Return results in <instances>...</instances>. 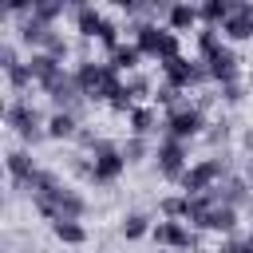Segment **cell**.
Masks as SVG:
<instances>
[{
    "mask_svg": "<svg viewBox=\"0 0 253 253\" xmlns=\"http://www.w3.org/2000/svg\"><path fill=\"white\" fill-rule=\"evenodd\" d=\"M75 75V83H79V91L87 95V99H115L119 91H123V71H115L111 63H95V59H79V67L71 71Z\"/></svg>",
    "mask_w": 253,
    "mask_h": 253,
    "instance_id": "obj_1",
    "label": "cell"
},
{
    "mask_svg": "<svg viewBox=\"0 0 253 253\" xmlns=\"http://www.w3.org/2000/svg\"><path fill=\"white\" fill-rule=\"evenodd\" d=\"M126 32L134 36V47H138L142 55H154L158 63L182 55V43H178V36H174L170 28H158V24H150V20H138V24H130Z\"/></svg>",
    "mask_w": 253,
    "mask_h": 253,
    "instance_id": "obj_2",
    "label": "cell"
},
{
    "mask_svg": "<svg viewBox=\"0 0 253 253\" xmlns=\"http://www.w3.org/2000/svg\"><path fill=\"white\" fill-rule=\"evenodd\" d=\"M4 123H8L24 142H40V138L47 134V119L32 107V99H16V103H8V107H4Z\"/></svg>",
    "mask_w": 253,
    "mask_h": 253,
    "instance_id": "obj_3",
    "label": "cell"
},
{
    "mask_svg": "<svg viewBox=\"0 0 253 253\" xmlns=\"http://www.w3.org/2000/svg\"><path fill=\"white\" fill-rule=\"evenodd\" d=\"M162 130H166V138L190 142V138L206 134V115H202V107H198V103H182V107L166 111V119H162Z\"/></svg>",
    "mask_w": 253,
    "mask_h": 253,
    "instance_id": "obj_4",
    "label": "cell"
},
{
    "mask_svg": "<svg viewBox=\"0 0 253 253\" xmlns=\"http://www.w3.org/2000/svg\"><path fill=\"white\" fill-rule=\"evenodd\" d=\"M123 170H126L123 146H115L111 138H99V146L91 150V182H99V186H111V182H115Z\"/></svg>",
    "mask_w": 253,
    "mask_h": 253,
    "instance_id": "obj_5",
    "label": "cell"
},
{
    "mask_svg": "<svg viewBox=\"0 0 253 253\" xmlns=\"http://www.w3.org/2000/svg\"><path fill=\"white\" fill-rule=\"evenodd\" d=\"M221 178H229V162L225 158H202L182 174V190L186 194H210Z\"/></svg>",
    "mask_w": 253,
    "mask_h": 253,
    "instance_id": "obj_6",
    "label": "cell"
},
{
    "mask_svg": "<svg viewBox=\"0 0 253 253\" xmlns=\"http://www.w3.org/2000/svg\"><path fill=\"white\" fill-rule=\"evenodd\" d=\"M158 67H162V75H166V87H178V91L198 87V83L210 79V67H206L202 59H186V55L166 59V63H158Z\"/></svg>",
    "mask_w": 253,
    "mask_h": 253,
    "instance_id": "obj_7",
    "label": "cell"
},
{
    "mask_svg": "<svg viewBox=\"0 0 253 253\" xmlns=\"http://www.w3.org/2000/svg\"><path fill=\"white\" fill-rule=\"evenodd\" d=\"M154 158H158V174H166L174 182H182V174L190 170L186 166V142H178V138H162L158 150H154Z\"/></svg>",
    "mask_w": 253,
    "mask_h": 253,
    "instance_id": "obj_8",
    "label": "cell"
},
{
    "mask_svg": "<svg viewBox=\"0 0 253 253\" xmlns=\"http://www.w3.org/2000/svg\"><path fill=\"white\" fill-rule=\"evenodd\" d=\"M150 237L158 241V249H170V253H178V249H194V233L182 225V221H154V229H150Z\"/></svg>",
    "mask_w": 253,
    "mask_h": 253,
    "instance_id": "obj_9",
    "label": "cell"
},
{
    "mask_svg": "<svg viewBox=\"0 0 253 253\" xmlns=\"http://www.w3.org/2000/svg\"><path fill=\"white\" fill-rule=\"evenodd\" d=\"M202 63L210 67V79H217L221 87L237 83V55H233V47H229V43H221L217 51H210Z\"/></svg>",
    "mask_w": 253,
    "mask_h": 253,
    "instance_id": "obj_10",
    "label": "cell"
},
{
    "mask_svg": "<svg viewBox=\"0 0 253 253\" xmlns=\"http://www.w3.org/2000/svg\"><path fill=\"white\" fill-rule=\"evenodd\" d=\"M24 63H28V71H32V79H36V83H43V91H47V87H51V83H55V79L63 75V67H59V59H51L47 51H32V55H28Z\"/></svg>",
    "mask_w": 253,
    "mask_h": 253,
    "instance_id": "obj_11",
    "label": "cell"
},
{
    "mask_svg": "<svg viewBox=\"0 0 253 253\" xmlns=\"http://www.w3.org/2000/svg\"><path fill=\"white\" fill-rule=\"evenodd\" d=\"M103 24H107V16H103L99 8H91V4H75V28H79L83 40H99Z\"/></svg>",
    "mask_w": 253,
    "mask_h": 253,
    "instance_id": "obj_12",
    "label": "cell"
},
{
    "mask_svg": "<svg viewBox=\"0 0 253 253\" xmlns=\"http://www.w3.org/2000/svg\"><path fill=\"white\" fill-rule=\"evenodd\" d=\"M51 36H55V28L43 24V20H36V16H24V20H20V40H24L28 47H47Z\"/></svg>",
    "mask_w": 253,
    "mask_h": 253,
    "instance_id": "obj_13",
    "label": "cell"
},
{
    "mask_svg": "<svg viewBox=\"0 0 253 253\" xmlns=\"http://www.w3.org/2000/svg\"><path fill=\"white\" fill-rule=\"evenodd\" d=\"M198 20H202V12H198L194 4H170V8H166V28H170L174 36H178V32H190Z\"/></svg>",
    "mask_w": 253,
    "mask_h": 253,
    "instance_id": "obj_14",
    "label": "cell"
},
{
    "mask_svg": "<svg viewBox=\"0 0 253 253\" xmlns=\"http://www.w3.org/2000/svg\"><path fill=\"white\" fill-rule=\"evenodd\" d=\"M221 36L229 40V43H241V40H253V20L241 12V4H233V16L221 24Z\"/></svg>",
    "mask_w": 253,
    "mask_h": 253,
    "instance_id": "obj_15",
    "label": "cell"
},
{
    "mask_svg": "<svg viewBox=\"0 0 253 253\" xmlns=\"http://www.w3.org/2000/svg\"><path fill=\"white\" fill-rule=\"evenodd\" d=\"M79 126H83V123H79L71 111H51V115H47V138H75Z\"/></svg>",
    "mask_w": 253,
    "mask_h": 253,
    "instance_id": "obj_16",
    "label": "cell"
},
{
    "mask_svg": "<svg viewBox=\"0 0 253 253\" xmlns=\"http://www.w3.org/2000/svg\"><path fill=\"white\" fill-rule=\"evenodd\" d=\"M36 170H40V166L32 162V154H28V150H12V154H8V174H12V182H16V186H28Z\"/></svg>",
    "mask_w": 253,
    "mask_h": 253,
    "instance_id": "obj_17",
    "label": "cell"
},
{
    "mask_svg": "<svg viewBox=\"0 0 253 253\" xmlns=\"http://www.w3.org/2000/svg\"><path fill=\"white\" fill-rule=\"evenodd\" d=\"M202 229L233 233V229H237V210H233V206H210V213H206V225H202Z\"/></svg>",
    "mask_w": 253,
    "mask_h": 253,
    "instance_id": "obj_18",
    "label": "cell"
},
{
    "mask_svg": "<svg viewBox=\"0 0 253 253\" xmlns=\"http://www.w3.org/2000/svg\"><path fill=\"white\" fill-rule=\"evenodd\" d=\"M138 59H142V51H138L134 43H119V47L111 51V59H107V63H111L115 71H134V67H138Z\"/></svg>",
    "mask_w": 253,
    "mask_h": 253,
    "instance_id": "obj_19",
    "label": "cell"
},
{
    "mask_svg": "<svg viewBox=\"0 0 253 253\" xmlns=\"http://www.w3.org/2000/svg\"><path fill=\"white\" fill-rule=\"evenodd\" d=\"M198 12H202V20H206V28H217V24H225V20L233 16V4H225V0H206Z\"/></svg>",
    "mask_w": 253,
    "mask_h": 253,
    "instance_id": "obj_20",
    "label": "cell"
},
{
    "mask_svg": "<svg viewBox=\"0 0 253 253\" xmlns=\"http://www.w3.org/2000/svg\"><path fill=\"white\" fill-rule=\"evenodd\" d=\"M154 126H158V115H154L150 107H134V111H130V134L146 138V134H150Z\"/></svg>",
    "mask_w": 253,
    "mask_h": 253,
    "instance_id": "obj_21",
    "label": "cell"
},
{
    "mask_svg": "<svg viewBox=\"0 0 253 253\" xmlns=\"http://www.w3.org/2000/svg\"><path fill=\"white\" fill-rule=\"evenodd\" d=\"M51 233L63 241V245H83L87 241V229L79 221H51Z\"/></svg>",
    "mask_w": 253,
    "mask_h": 253,
    "instance_id": "obj_22",
    "label": "cell"
},
{
    "mask_svg": "<svg viewBox=\"0 0 253 253\" xmlns=\"http://www.w3.org/2000/svg\"><path fill=\"white\" fill-rule=\"evenodd\" d=\"M150 229H154V225H150L146 213H126V217H123V237H126V241H138V237H146Z\"/></svg>",
    "mask_w": 253,
    "mask_h": 253,
    "instance_id": "obj_23",
    "label": "cell"
},
{
    "mask_svg": "<svg viewBox=\"0 0 253 253\" xmlns=\"http://www.w3.org/2000/svg\"><path fill=\"white\" fill-rule=\"evenodd\" d=\"M158 210H162L166 221H182V217H186V194H182V198H162Z\"/></svg>",
    "mask_w": 253,
    "mask_h": 253,
    "instance_id": "obj_24",
    "label": "cell"
},
{
    "mask_svg": "<svg viewBox=\"0 0 253 253\" xmlns=\"http://www.w3.org/2000/svg\"><path fill=\"white\" fill-rule=\"evenodd\" d=\"M32 16H36V20H43V24H51L55 16H63V4H51V0H32Z\"/></svg>",
    "mask_w": 253,
    "mask_h": 253,
    "instance_id": "obj_25",
    "label": "cell"
},
{
    "mask_svg": "<svg viewBox=\"0 0 253 253\" xmlns=\"http://www.w3.org/2000/svg\"><path fill=\"white\" fill-rule=\"evenodd\" d=\"M146 150H150V146H146V138H138V134H130V138L123 142V158H126V162H142Z\"/></svg>",
    "mask_w": 253,
    "mask_h": 253,
    "instance_id": "obj_26",
    "label": "cell"
},
{
    "mask_svg": "<svg viewBox=\"0 0 253 253\" xmlns=\"http://www.w3.org/2000/svg\"><path fill=\"white\" fill-rule=\"evenodd\" d=\"M8 83H12V91H28L36 79H32V71H28V63H20V67H12L8 71Z\"/></svg>",
    "mask_w": 253,
    "mask_h": 253,
    "instance_id": "obj_27",
    "label": "cell"
},
{
    "mask_svg": "<svg viewBox=\"0 0 253 253\" xmlns=\"http://www.w3.org/2000/svg\"><path fill=\"white\" fill-rule=\"evenodd\" d=\"M99 43H103V47H111V51L123 43V40H119V24H115V20H107V24H103V32H99Z\"/></svg>",
    "mask_w": 253,
    "mask_h": 253,
    "instance_id": "obj_28",
    "label": "cell"
},
{
    "mask_svg": "<svg viewBox=\"0 0 253 253\" xmlns=\"http://www.w3.org/2000/svg\"><path fill=\"white\" fill-rule=\"evenodd\" d=\"M43 51H47L51 59H67V51H71V43H67V40H63L59 32H55V36L47 40V47H43Z\"/></svg>",
    "mask_w": 253,
    "mask_h": 253,
    "instance_id": "obj_29",
    "label": "cell"
},
{
    "mask_svg": "<svg viewBox=\"0 0 253 253\" xmlns=\"http://www.w3.org/2000/svg\"><path fill=\"white\" fill-rule=\"evenodd\" d=\"M123 87H126V95H130V99H142V95L150 91V79H146V75H130Z\"/></svg>",
    "mask_w": 253,
    "mask_h": 253,
    "instance_id": "obj_30",
    "label": "cell"
},
{
    "mask_svg": "<svg viewBox=\"0 0 253 253\" xmlns=\"http://www.w3.org/2000/svg\"><path fill=\"white\" fill-rule=\"evenodd\" d=\"M206 138H210V146H225V138H229V123H225V119L213 123V126L206 130Z\"/></svg>",
    "mask_w": 253,
    "mask_h": 253,
    "instance_id": "obj_31",
    "label": "cell"
},
{
    "mask_svg": "<svg viewBox=\"0 0 253 253\" xmlns=\"http://www.w3.org/2000/svg\"><path fill=\"white\" fill-rule=\"evenodd\" d=\"M0 67H4V71L20 67V55H16V47H12V43H0Z\"/></svg>",
    "mask_w": 253,
    "mask_h": 253,
    "instance_id": "obj_32",
    "label": "cell"
},
{
    "mask_svg": "<svg viewBox=\"0 0 253 253\" xmlns=\"http://www.w3.org/2000/svg\"><path fill=\"white\" fill-rule=\"evenodd\" d=\"M221 99H225V103H241V99H245V87H241V83H229V87H221Z\"/></svg>",
    "mask_w": 253,
    "mask_h": 253,
    "instance_id": "obj_33",
    "label": "cell"
},
{
    "mask_svg": "<svg viewBox=\"0 0 253 253\" xmlns=\"http://www.w3.org/2000/svg\"><path fill=\"white\" fill-rule=\"evenodd\" d=\"M221 253H253V237H245V241H225Z\"/></svg>",
    "mask_w": 253,
    "mask_h": 253,
    "instance_id": "obj_34",
    "label": "cell"
},
{
    "mask_svg": "<svg viewBox=\"0 0 253 253\" xmlns=\"http://www.w3.org/2000/svg\"><path fill=\"white\" fill-rule=\"evenodd\" d=\"M241 146H245V150H253V126H245V134H241Z\"/></svg>",
    "mask_w": 253,
    "mask_h": 253,
    "instance_id": "obj_35",
    "label": "cell"
},
{
    "mask_svg": "<svg viewBox=\"0 0 253 253\" xmlns=\"http://www.w3.org/2000/svg\"><path fill=\"white\" fill-rule=\"evenodd\" d=\"M245 178H249V182H253V158H249V166H245Z\"/></svg>",
    "mask_w": 253,
    "mask_h": 253,
    "instance_id": "obj_36",
    "label": "cell"
},
{
    "mask_svg": "<svg viewBox=\"0 0 253 253\" xmlns=\"http://www.w3.org/2000/svg\"><path fill=\"white\" fill-rule=\"evenodd\" d=\"M249 83H253V67H249Z\"/></svg>",
    "mask_w": 253,
    "mask_h": 253,
    "instance_id": "obj_37",
    "label": "cell"
},
{
    "mask_svg": "<svg viewBox=\"0 0 253 253\" xmlns=\"http://www.w3.org/2000/svg\"><path fill=\"white\" fill-rule=\"evenodd\" d=\"M154 253H170V249H154Z\"/></svg>",
    "mask_w": 253,
    "mask_h": 253,
    "instance_id": "obj_38",
    "label": "cell"
},
{
    "mask_svg": "<svg viewBox=\"0 0 253 253\" xmlns=\"http://www.w3.org/2000/svg\"><path fill=\"white\" fill-rule=\"evenodd\" d=\"M249 237H253V233H249Z\"/></svg>",
    "mask_w": 253,
    "mask_h": 253,
    "instance_id": "obj_39",
    "label": "cell"
}]
</instances>
